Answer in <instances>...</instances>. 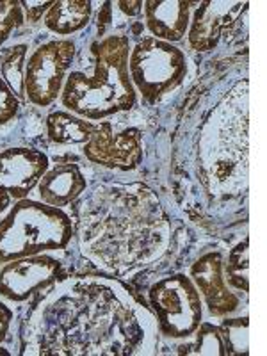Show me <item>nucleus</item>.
Instances as JSON below:
<instances>
[{
  "label": "nucleus",
  "instance_id": "nucleus-20",
  "mask_svg": "<svg viewBox=\"0 0 267 356\" xmlns=\"http://www.w3.org/2000/svg\"><path fill=\"white\" fill-rule=\"evenodd\" d=\"M189 344L178 346L177 355H195V356H227L225 342L219 333L218 326L212 323L203 321L200 328L196 330L195 335L191 337Z\"/></svg>",
  "mask_w": 267,
  "mask_h": 356
},
{
  "label": "nucleus",
  "instance_id": "nucleus-15",
  "mask_svg": "<svg viewBox=\"0 0 267 356\" xmlns=\"http://www.w3.org/2000/svg\"><path fill=\"white\" fill-rule=\"evenodd\" d=\"M86 189L88 180L77 162L54 164L44 171L36 186L40 202L57 209H66L77 203V200L84 196Z\"/></svg>",
  "mask_w": 267,
  "mask_h": 356
},
{
  "label": "nucleus",
  "instance_id": "nucleus-23",
  "mask_svg": "<svg viewBox=\"0 0 267 356\" xmlns=\"http://www.w3.org/2000/svg\"><path fill=\"white\" fill-rule=\"evenodd\" d=\"M22 111V102L17 95L13 93L11 88L0 79V127L8 125L13 120H17Z\"/></svg>",
  "mask_w": 267,
  "mask_h": 356
},
{
  "label": "nucleus",
  "instance_id": "nucleus-9",
  "mask_svg": "<svg viewBox=\"0 0 267 356\" xmlns=\"http://www.w3.org/2000/svg\"><path fill=\"white\" fill-rule=\"evenodd\" d=\"M82 155L91 164L106 170L134 171L141 166L143 132L136 127L116 130L113 122H97L93 134L82 145Z\"/></svg>",
  "mask_w": 267,
  "mask_h": 356
},
{
  "label": "nucleus",
  "instance_id": "nucleus-26",
  "mask_svg": "<svg viewBox=\"0 0 267 356\" xmlns=\"http://www.w3.org/2000/svg\"><path fill=\"white\" fill-rule=\"evenodd\" d=\"M100 13H98V40L106 36V31L113 22V2H102Z\"/></svg>",
  "mask_w": 267,
  "mask_h": 356
},
{
  "label": "nucleus",
  "instance_id": "nucleus-13",
  "mask_svg": "<svg viewBox=\"0 0 267 356\" xmlns=\"http://www.w3.org/2000/svg\"><path fill=\"white\" fill-rule=\"evenodd\" d=\"M189 278L198 289L211 317H228L239 310L241 298L228 285L221 251H209L200 257L191 266Z\"/></svg>",
  "mask_w": 267,
  "mask_h": 356
},
{
  "label": "nucleus",
  "instance_id": "nucleus-8",
  "mask_svg": "<svg viewBox=\"0 0 267 356\" xmlns=\"http://www.w3.org/2000/svg\"><path fill=\"white\" fill-rule=\"evenodd\" d=\"M75 56L77 43L72 38H52L38 44L25 63V100L43 109L56 104Z\"/></svg>",
  "mask_w": 267,
  "mask_h": 356
},
{
  "label": "nucleus",
  "instance_id": "nucleus-1",
  "mask_svg": "<svg viewBox=\"0 0 267 356\" xmlns=\"http://www.w3.org/2000/svg\"><path fill=\"white\" fill-rule=\"evenodd\" d=\"M150 307L114 276L57 280L33 308L24 332L25 356H150L159 353Z\"/></svg>",
  "mask_w": 267,
  "mask_h": 356
},
{
  "label": "nucleus",
  "instance_id": "nucleus-6",
  "mask_svg": "<svg viewBox=\"0 0 267 356\" xmlns=\"http://www.w3.org/2000/svg\"><path fill=\"white\" fill-rule=\"evenodd\" d=\"M129 73L136 93L155 106L189 77V57L177 44L146 36L132 44Z\"/></svg>",
  "mask_w": 267,
  "mask_h": 356
},
{
  "label": "nucleus",
  "instance_id": "nucleus-11",
  "mask_svg": "<svg viewBox=\"0 0 267 356\" xmlns=\"http://www.w3.org/2000/svg\"><path fill=\"white\" fill-rule=\"evenodd\" d=\"M49 168V155L33 146L0 150V214L9 211L13 200L29 198Z\"/></svg>",
  "mask_w": 267,
  "mask_h": 356
},
{
  "label": "nucleus",
  "instance_id": "nucleus-22",
  "mask_svg": "<svg viewBox=\"0 0 267 356\" xmlns=\"http://www.w3.org/2000/svg\"><path fill=\"white\" fill-rule=\"evenodd\" d=\"M25 24L20 0H4L0 2V49L13 36L15 31Z\"/></svg>",
  "mask_w": 267,
  "mask_h": 356
},
{
  "label": "nucleus",
  "instance_id": "nucleus-16",
  "mask_svg": "<svg viewBox=\"0 0 267 356\" xmlns=\"http://www.w3.org/2000/svg\"><path fill=\"white\" fill-rule=\"evenodd\" d=\"M93 13L89 0H57L44 15L43 25L56 36L68 38L84 31L93 20Z\"/></svg>",
  "mask_w": 267,
  "mask_h": 356
},
{
  "label": "nucleus",
  "instance_id": "nucleus-17",
  "mask_svg": "<svg viewBox=\"0 0 267 356\" xmlns=\"http://www.w3.org/2000/svg\"><path fill=\"white\" fill-rule=\"evenodd\" d=\"M95 127L97 122H89L68 111H54L47 118V136L54 145H84Z\"/></svg>",
  "mask_w": 267,
  "mask_h": 356
},
{
  "label": "nucleus",
  "instance_id": "nucleus-19",
  "mask_svg": "<svg viewBox=\"0 0 267 356\" xmlns=\"http://www.w3.org/2000/svg\"><path fill=\"white\" fill-rule=\"evenodd\" d=\"M225 276L234 291L250 292V239L244 237L235 244L225 259Z\"/></svg>",
  "mask_w": 267,
  "mask_h": 356
},
{
  "label": "nucleus",
  "instance_id": "nucleus-24",
  "mask_svg": "<svg viewBox=\"0 0 267 356\" xmlns=\"http://www.w3.org/2000/svg\"><path fill=\"white\" fill-rule=\"evenodd\" d=\"M54 2H34V0H20L22 11H24V20L29 25H36L38 22H43L44 15L52 8Z\"/></svg>",
  "mask_w": 267,
  "mask_h": 356
},
{
  "label": "nucleus",
  "instance_id": "nucleus-12",
  "mask_svg": "<svg viewBox=\"0 0 267 356\" xmlns=\"http://www.w3.org/2000/svg\"><path fill=\"white\" fill-rule=\"evenodd\" d=\"M243 13H248V2H200L191 15L187 43L195 52H212L234 33Z\"/></svg>",
  "mask_w": 267,
  "mask_h": 356
},
{
  "label": "nucleus",
  "instance_id": "nucleus-10",
  "mask_svg": "<svg viewBox=\"0 0 267 356\" xmlns=\"http://www.w3.org/2000/svg\"><path fill=\"white\" fill-rule=\"evenodd\" d=\"M65 273V264L52 253L22 257L0 267V298L11 303H25L52 287Z\"/></svg>",
  "mask_w": 267,
  "mask_h": 356
},
{
  "label": "nucleus",
  "instance_id": "nucleus-5",
  "mask_svg": "<svg viewBox=\"0 0 267 356\" xmlns=\"http://www.w3.org/2000/svg\"><path fill=\"white\" fill-rule=\"evenodd\" d=\"M75 237V221L65 209L24 198L0 219V266L22 257L63 251Z\"/></svg>",
  "mask_w": 267,
  "mask_h": 356
},
{
  "label": "nucleus",
  "instance_id": "nucleus-4",
  "mask_svg": "<svg viewBox=\"0 0 267 356\" xmlns=\"http://www.w3.org/2000/svg\"><path fill=\"white\" fill-rule=\"evenodd\" d=\"M248 114V81H239L209 114L198 143L203 186L212 195H234L248 189V123L228 136Z\"/></svg>",
  "mask_w": 267,
  "mask_h": 356
},
{
  "label": "nucleus",
  "instance_id": "nucleus-21",
  "mask_svg": "<svg viewBox=\"0 0 267 356\" xmlns=\"http://www.w3.org/2000/svg\"><path fill=\"white\" fill-rule=\"evenodd\" d=\"M219 333L225 342L228 356L248 355L250 353V323L248 316L244 317H225L222 323L218 326Z\"/></svg>",
  "mask_w": 267,
  "mask_h": 356
},
{
  "label": "nucleus",
  "instance_id": "nucleus-18",
  "mask_svg": "<svg viewBox=\"0 0 267 356\" xmlns=\"http://www.w3.org/2000/svg\"><path fill=\"white\" fill-rule=\"evenodd\" d=\"M27 43L13 44L0 49V79L11 88L18 100L25 102V63H27Z\"/></svg>",
  "mask_w": 267,
  "mask_h": 356
},
{
  "label": "nucleus",
  "instance_id": "nucleus-3",
  "mask_svg": "<svg viewBox=\"0 0 267 356\" xmlns=\"http://www.w3.org/2000/svg\"><path fill=\"white\" fill-rule=\"evenodd\" d=\"M130 50L132 41L120 33L97 38L88 49L77 50L59 98L61 106L89 122L132 111L138 93L129 73Z\"/></svg>",
  "mask_w": 267,
  "mask_h": 356
},
{
  "label": "nucleus",
  "instance_id": "nucleus-27",
  "mask_svg": "<svg viewBox=\"0 0 267 356\" xmlns=\"http://www.w3.org/2000/svg\"><path fill=\"white\" fill-rule=\"evenodd\" d=\"M143 4L145 2H141V0H138V2H114V6H118L120 11H123L129 17H138V15H141Z\"/></svg>",
  "mask_w": 267,
  "mask_h": 356
},
{
  "label": "nucleus",
  "instance_id": "nucleus-14",
  "mask_svg": "<svg viewBox=\"0 0 267 356\" xmlns=\"http://www.w3.org/2000/svg\"><path fill=\"white\" fill-rule=\"evenodd\" d=\"M193 6L186 0H146L143 13L150 36L173 44L182 41L187 36Z\"/></svg>",
  "mask_w": 267,
  "mask_h": 356
},
{
  "label": "nucleus",
  "instance_id": "nucleus-2",
  "mask_svg": "<svg viewBox=\"0 0 267 356\" xmlns=\"http://www.w3.org/2000/svg\"><path fill=\"white\" fill-rule=\"evenodd\" d=\"M75 235L86 259L113 276H125L166 253L171 221L152 187L111 182L82 200Z\"/></svg>",
  "mask_w": 267,
  "mask_h": 356
},
{
  "label": "nucleus",
  "instance_id": "nucleus-25",
  "mask_svg": "<svg viewBox=\"0 0 267 356\" xmlns=\"http://www.w3.org/2000/svg\"><path fill=\"white\" fill-rule=\"evenodd\" d=\"M13 319H15V312H13L4 301H0V344H2L6 340V337H8L9 330H11Z\"/></svg>",
  "mask_w": 267,
  "mask_h": 356
},
{
  "label": "nucleus",
  "instance_id": "nucleus-7",
  "mask_svg": "<svg viewBox=\"0 0 267 356\" xmlns=\"http://www.w3.org/2000/svg\"><path fill=\"white\" fill-rule=\"evenodd\" d=\"M148 307L162 337L187 340L203 323V301L189 275L164 276L148 289Z\"/></svg>",
  "mask_w": 267,
  "mask_h": 356
}]
</instances>
